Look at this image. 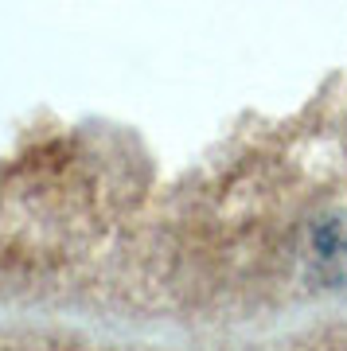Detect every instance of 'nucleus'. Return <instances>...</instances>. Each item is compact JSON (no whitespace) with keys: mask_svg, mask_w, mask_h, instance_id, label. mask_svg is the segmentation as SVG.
<instances>
[{"mask_svg":"<svg viewBox=\"0 0 347 351\" xmlns=\"http://www.w3.org/2000/svg\"><path fill=\"white\" fill-rule=\"evenodd\" d=\"M304 277L316 289H347V211L320 215L304 239Z\"/></svg>","mask_w":347,"mask_h":351,"instance_id":"obj_1","label":"nucleus"}]
</instances>
